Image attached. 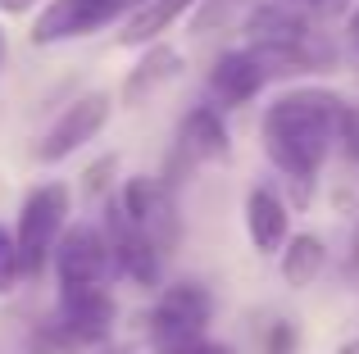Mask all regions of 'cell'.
<instances>
[{
  "label": "cell",
  "mask_w": 359,
  "mask_h": 354,
  "mask_svg": "<svg viewBox=\"0 0 359 354\" xmlns=\"http://www.w3.org/2000/svg\"><path fill=\"white\" fill-rule=\"evenodd\" d=\"M278 268H282V282H287L291 291H305V286H314L318 277H323V268H327V246L314 236V232H296V236L282 246Z\"/></svg>",
  "instance_id": "obj_16"
},
{
  "label": "cell",
  "mask_w": 359,
  "mask_h": 354,
  "mask_svg": "<svg viewBox=\"0 0 359 354\" xmlns=\"http://www.w3.org/2000/svg\"><path fill=\"white\" fill-rule=\"evenodd\" d=\"M23 350L27 354H78V346L69 341V332L55 323V313L46 323H32V332L23 337Z\"/></svg>",
  "instance_id": "obj_18"
},
{
  "label": "cell",
  "mask_w": 359,
  "mask_h": 354,
  "mask_svg": "<svg viewBox=\"0 0 359 354\" xmlns=\"http://www.w3.org/2000/svg\"><path fill=\"white\" fill-rule=\"evenodd\" d=\"M5 55H9V41H5V27H0V69H5Z\"/></svg>",
  "instance_id": "obj_26"
},
{
  "label": "cell",
  "mask_w": 359,
  "mask_h": 354,
  "mask_svg": "<svg viewBox=\"0 0 359 354\" xmlns=\"http://www.w3.org/2000/svg\"><path fill=\"white\" fill-rule=\"evenodd\" d=\"M346 100L323 87H296L264 109V150L291 182L309 186L341 141Z\"/></svg>",
  "instance_id": "obj_1"
},
{
  "label": "cell",
  "mask_w": 359,
  "mask_h": 354,
  "mask_svg": "<svg viewBox=\"0 0 359 354\" xmlns=\"http://www.w3.org/2000/svg\"><path fill=\"white\" fill-rule=\"evenodd\" d=\"M69 204H73V195L64 182H41L36 191H27L23 209H18V227H14L18 259H23V282H36L41 268L55 259V246L69 232Z\"/></svg>",
  "instance_id": "obj_3"
},
{
  "label": "cell",
  "mask_w": 359,
  "mask_h": 354,
  "mask_svg": "<svg viewBox=\"0 0 359 354\" xmlns=\"http://www.w3.org/2000/svg\"><path fill=\"white\" fill-rule=\"evenodd\" d=\"M264 0H201L191 14V32L196 36H214V32H232L237 23H250V14Z\"/></svg>",
  "instance_id": "obj_17"
},
{
  "label": "cell",
  "mask_w": 359,
  "mask_h": 354,
  "mask_svg": "<svg viewBox=\"0 0 359 354\" xmlns=\"http://www.w3.org/2000/svg\"><path fill=\"white\" fill-rule=\"evenodd\" d=\"M146 0H50L41 9V18L32 23V45H60V41H78L91 36L100 27L132 18Z\"/></svg>",
  "instance_id": "obj_5"
},
{
  "label": "cell",
  "mask_w": 359,
  "mask_h": 354,
  "mask_svg": "<svg viewBox=\"0 0 359 354\" xmlns=\"http://www.w3.org/2000/svg\"><path fill=\"white\" fill-rule=\"evenodd\" d=\"M109 114H114V96H109V91H87V96H78L50 127H46V136L36 141L32 155L41 164H64L87 141H96L100 127L109 123Z\"/></svg>",
  "instance_id": "obj_7"
},
{
  "label": "cell",
  "mask_w": 359,
  "mask_h": 354,
  "mask_svg": "<svg viewBox=\"0 0 359 354\" xmlns=\"http://www.w3.org/2000/svg\"><path fill=\"white\" fill-rule=\"evenodd\" d=\"M337 354H359V341H346V346L337 350Z\"/></svg>",
  "instance_id": "obj_27"
},
{
  "label": "cell",
  "mask_w": 359,
  "mask_h": 354,
  "mask_svg": "<svg viewBox=\"0 0 359 354\" xmlns=\"http://www.w3.org/2000/svg\"><path fill=\"white\" fill-rule=\"evenodd\" d=\"M177 354H237V350H232V346H223V341H210V337H205V341H196V346L177 350Z\"/></svg>",
  "instance_id": "obj_22"
},
{
  "label": "cell",
  "mask_w": 359,
  "mask_h": 354,
  "mask_svg": "<svg viewBox=\"0 0 359 354\" xmlns=\"http://www.w3.org/2000/svg\"><path fill=\"white\" fill-rule=\"evenodd\" d=\"M177 150L196 164H214V160H228L232 150V136H228V123H223L219 105H196L191 114L182 118L177 127Z\"/></svg>",
  "instance_id": "obj_14"
},
{
  "label": "cell",
  "mask_w": 359,
  "mask_h": 354,
  "mask_svg": "<svg viewBox=\"0 0 359 354\" xmlns=\"http://www.w3.org/2000/svg\"><path fill=\"white\" fill-rule=\"evenodd\" d=\"M114 318H118V304L105 286H91V291H69L60 295V309H55V323L69 332V341L78 350H100L109 346L114 337Z\"/></svg>",
  "instance_id": "obj_10"
},
{
  "label": "cell",
  "mask_w": 359,
  "mask_h": 354,
  "mask_svg": "<svg viewBox=\"0 0 359 354\" xmlns=\"http://www.w3.org/2000/svg\"><path fill=\"white\" fill-rule=\"evenodd\" d=\"M245 32H250V50L269 73H318L337 59L332 41L291 0H264L250 14Z\"/></svg>",
  "instance_id": "obj_2"
},
{
  "label": "cell",
  "mask_w": 359,
  "mask_h": 354,
  "mask_svg": "<svg viewBox=\"0 0 359 354\" xmlns=\"http://www.w3.org/2000/svg\"><path fill=\"white\" fill-rule=\"evenodd\" d=\"M346 32H351V45L359 50V5H355V14H351V23H346Z\"/></svg>",
  "instance_id": "obj_24"
},
{
  "label": "cell",
  "mask_w": 359,
  "mask_h": 354,
  "mask_svg": "<svg viewBox=\"0 0 359 354\" xmlns=\"http://www.w3.org/2000/svg\"><path fill=\"white\" fill-rule=\"evenodd\" d=\"M196 5H201V0H146V5L123 23L118 41L123 45H155L182 14H196Z\"/></svg>",
  "instance_id": "obj_15"
},
{
  "label": "cell",
  "mask_w": 359,
  "mask_h": 354,
  "mask_svg": "<svg viewBox=\"0 0 359 354\" xmlns=\"http://www.w3.org/2000/svg\"><path fill=\"white\" fill-rule=\"evenodd\" d=\"M291 346H296V332H291L287 323H278V327L269 332V354H287Z\"/></svg>",
  "instance_id": "obj_21"
},
{
  "label": "cell",
  "mask_w": 359,
  "mask_h": 354,
  "mask_svg": "<svg viewBox=\"0 0 359 354\" xmlns=\"http://www.w3.org/2000/svg\"><path fill=\"white\" fill-rule=\"evenodd\" d=\"M177 78H182V55H177L173 45H150V50L137 59V69L128 73L123 91H118L123 109H141L150 96H159V91H164L168 82H177Z\"/></svg>",
  "instance_id": "obj_13"
},
{
  "label": "cell",
  "mask_w": 359,
  "mask_h": 354,
  "mask_svg": "<svg viewBox=\"0 0 359 354\" xmlns=\"http://www.w3.org/2000/svg\"><path fill=\"white\" fill-rule=\"evenodd\" d=\"M55 277H60V295L105 286L114 277V250H109L105 227L78 222V227L64 232L60 246H55Z\"/></svg>",
  "instance_id": "obj_6"
},
{
  "label": "cell",
  "mask_w": 359,
  "mask_h": 354,
  "mask_svg": "<svg viewBox=\"0 0 359 354\" xmlns=\"http://www.w3.org/2000/svg\"><path fill=\"white\" fill-rule=\"evenodd\" d=\"M96 354H137V350H132V346H100Z\"/></svg>",
  "instance_id": "obj_25"
},
{
  "label": "cell",
  "mask_w": 359,
  "mask_h": 354,
  "mask_svg": "<svg viewBox=\"0 0 359 354\" xmlns=\"http://www.w3.org/2000/svg\"><path fill=\"white\" fill-rule=\"evenodd\" d=\"M0 9L5 14H27V9H36V0H0Z\"/></svg>",
  "instance_id": "obj_23"
},
{
  "label": "cell",
  "mask_w": 359,
  "mask_h": 354,
  "mask_svg": "<svg viewBox=\"0 0 359 354\" xmlns=\"http://www.w3.org/2000/svg\"><path fill=\"white\" fill-rule=\"evenodd\" d=\"M264 82H269V69L259 64V55L255 50H228L210 69V96H214V105L237 109V105H250L259 96Z\"/></svg>",
  "instance_id": "obj_11"
},
{
  "label": "cell",
  "mask_w": 359,
  "mask_h": 354,
  "mask_svg": "<svg viewBox=\"0 0 359 354\" xmlns=\"http://www.w3.org/2000/svg\"><path fill=\"white\" fill-rule=\"evenodd\" d=\"M245 236L259 255H282L291 241V213L273 186H250L245 191Z\"/></svg>",
  "instance_id": "obj_12"
},
{
  "label": "cell",
  "mask_w": 359,
  "mask_h": 354,
  "mask_svg": "<svg viewBox=\"0 0 359 354\" xmlns=\"http://www.w3.org/2000/svg\"><path fill=\"white\" fill-rule=\"evenodd\" d=\"M214 318V295L205 282H173L159 291L150 309V350L155 354H177L196 341H205Z\"/></svg>",
  "instance_id": "obj_4"
},
{
  "label": "cell",
  "mask_w": 359,
  "mask_h": 354,
  "mask_svg": "<svg viewBox=\"0 0 359 354\" xmlns=\"http://www.w3.org/2000/svg\"><path fill=\"white\" fill-rule=\"evenodd\" d=\"M291 5H314V0H291Z\"/></svg>",
  "instance_id": "obj_28"
},
{
  "label": "cell",
  "mask_w": 359,
  "mask_h": 354,
  "mask_svg": "<svg viewBox=\"0 0 359 354\" xmlns=\"http://www.w3.org/2000/svg\"><path fill=\"white\" fill-rule=\"evenodd\" d=\"M341 146L351 160H359V105H346V118H341Z\"/></svg>",
  "instance_id": "obj_20"
},
{
  "label": "cell",
  "mask_w": 359,
  "mask_h": 354,
  "mask_svg": "<svg viewBox=\"0 0 359 354\" xmlns=\"http://www.w3.org/2000/svg\"><path fill=\"white\" fill-rule=\"evenodd\" d=\"M105 236L109 250H114V273H123L137 286H159V273H164V250L137 227V222L123 213L118 200L105 204Z\"/></svg>",
  "instance_id": "obj_9"
},
{
  "label": "cell",
  "mask_w": 359,
  "mask_h": 354,
  "mask_svg": "<svg viewBox=\"0 0 359 354\" xmlns=\"http://www.w3.org/2000/svg\"><path fill=\"white\" fill-rule=\"evenodd\" d=\"M118 204L164 255H173V246L182 241V218H177V200L164 182H155V177H128L118 191Z\"/></svg>",
  "instance_id": "obj_8"
},
{
  "label": "cell",
  "mask_w": 359,
  "mask_h": 354,
  "mask_svg": "<svg viewBox=\"0 0 359 354\" xmlns=\"http://www.w3.org/2000/svg\"><path fill=\"white\" fill-rule=\"evenodd\" d=\"M18 282H23V259H18V241H14V232L0 222V295H9Z\"/></svg>",
  "instance_id": "obj_19"
}]
</instances>
